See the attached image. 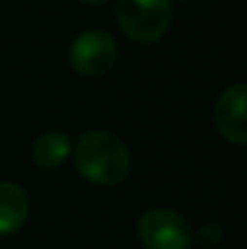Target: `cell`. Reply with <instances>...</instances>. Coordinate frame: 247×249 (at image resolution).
<instances>
[{
	"mask_svg": "<svg viewBox=\"0 0 247 249\" xmlns=\"http://www.w3.org/2000/svg\"><path fill=\"white\" fill-rule=\"evenodd\" d=\"M76 169L87 184L95 186H116L121 184L133 165L129 145L112 131L95 128L85 131L73 145Z\"/></svg>",
	"mask_w": 247,
	"mask_h": 249,
	"instance_id": "6da1fadb",
	"label": "cell"
},
{
	"mask_svg": "<svg viewBox=\"0 0 247 249\" xmlns=\"http://www.w3.org/2000/svg\"><path fill=\"white\" fill-rule=\"evenodd\" d=\"M172 0H116L114 17L133 44H158L172 27Z\"/></svg>",
	"mask_w": 247,
	"mask_h": 249,
	"instance_id": "7a4b0ae2",
	"label": "cell"
},
{
	"mask_svg": "<svg viewBox=\"0 0 247 249\" xmlns=\"http://www.w3.org/2000/svg\"><path fill=\"white\" fill-rule=\"evenodd\" d=\"M136 232L143 249H189L194 245L191 223L167 206L143 211L136 223Z\"/></svg>",
	"mask_w": 247,
	"mask_h": 249,
	"instance_id": "3957f363",
	"label": "cell"
},
{
	"mask_svg": "<svg viewBox=\"0 0 247 249\" xmlns=\"http://www.w3.org/2000/svg\"><path fill=\"white\" fill-rule=\"evenodd\" d=\"M119 58L116 39L104 29H87L78 34L68 46V66L82 78L107 75Z\"/></svg>",
	"mask_w": 247,
	"mask_h": 249,
	"instance_id": "277c9868",
	"label": "cell"
},
{
	"mask_svg": "<svg viewBox=\"0 0 247 249\" xmlns=\"http://www.w3.org/2000/svg\"><path fill=\"white\" fill-rule=\"evenodd\" d=\"M245 102H247V87L245 83L228 85L216 104H213V124L216 131L221 133L223 141L233 145H247V119H245Z\"/></svg>",
	"mask_w": 247,
	"mask_h": 249,
	"instance_id": "5b68a950",
	"label": "cell"
},
{
	"mask_svg": "<svg viewBox=\"0 0 247 249\" xmlns=\"http://www.w3.org/2000/svg\"><path fill=\"white\" fill-rule=\"evenodd\" d=\"M32 213V201L24 186L15 181H0V237L19 232Z\"/></svg>",
	"mask_w": 247,
	"mask_h": 249,
	"instance_id": "8992f818",
	"label": "cell"
},
{
	"mask_svg": "<svg viewBox=\"0 0 247 249\" xmlns=\"http://www.w3.org/2000/svg\"><path fill=\"white\" fill-rule=\"evenodd\" d=\"M73 153V141L66 131H44L34 138L32 148H29V158L39 169H56L63 162H68Z\"/></svg>",
	"mask_w": 247,
	"mask_h": 249,
	"instance_id": "52a82bcc",
	"label": "cell"
},
{
	"mask_svg": "<svg viewBox=\"0 0 247 249\" xmlns=\"http://www.w3.org/2000/svg\"><path fill=\"white\" fill-rule=\"evenodd\" d=\"M221 240H223V230H221V225H216V223H204L199 230H194V242L201 245L204 249L216 247Z\"/></svg>",
	"mask_w": 247,
	"mask_h": 249,
	"instance_id": "ba28073f",
	"label": "cell"
},
{
	"mask_svg": "<svg viewBox=\"0 0 247 249\" xmlns=\"http://www.w3.org/2000/svg\"><path fill=\"white\" fill-rule=\"evenodd\" d=\"M82 5H90V7H99V5H104V2H109V0H78Z\"/></svg>",
	"mask_w": 247,
	"mask_h": 249,
	"instance_id": "9c48e42d",
	"label": "cell"
}]
</instances>
